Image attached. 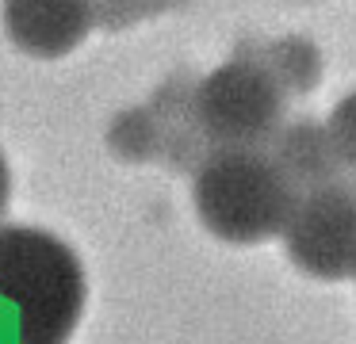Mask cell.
Listing matches in <instances>:
<instances>
[{"label":"cell","mask_w":356,"mask_h":344,"mask_svg":"<svg viewBox=\"0 0 356 344\" xmlns=\"http://www.w3.org/2000/svg\"><path fill=\"white\" fill-rule=\"evenodd\" d=\"M272 157L280 161V168L291 176V183L299 191L337 183L333 172H337L341 161L333 153L330 138H325V122H299L295 130H284Z\"/></svg>","instance_id":"obj_6"},{"label":"cell","mask_w":356,"mask_h":344,"mask_svg":"<svg viewBox=\"0 0 356 344\" xmlns=\"http://www.w3.org/2000/svg\"><path fill=\"white\" fill-rule=\"evenodd\" d=\"M8 199H12V168L4 161V153H0V214L8 211Z\"/></svg>","instance_id":"obj_8"},{"label":"cell","mask_w":356,"mask_h":344,"mask_svg":"<svg viewBox=\"0 0 356 344\" xmlns=\"http://www.w3.org/2000/svg\"><path fill=\"white\" fill-rule=\"evenodd\" d=\"M284 249L295 268L314 279H353L356 275V191L341 183L299 191L284 226Z\"/></svg>","instance_id":"obj_4"},{"label":"cell","mask_w":356,"mask_h":344,"mask_svg":"<svg viewBox=\"0 0 356 344\" xmlns=\"http://www.w3.org/2000/svg\"><path fill=\"white\" fill-rule=\"evenodd\" d=\"M284 88L268 65L226 61L195 92V122L218 149H264L280 134Z\"/></svg>","instance_id":"obj_3"},{"label":"cell","mask_w":356,"mask_h":344,"mask_svg":"<svg viewBox=\"0 0 356 344\" xmlns=\"http://www.w3.org/2000/svg\"><path fill=\"white\" fill-rule=\"evenodd\" d=\"M295 199L299 188L264 149H215L192 183L200 222L226 245L280 237L295 211Z\"/></svg>","instance_id":"obj_2"},{"label":"cell","mask_w":356,"mask_h":344,"mask_svg":"<svg viewBox=\"0 0 356 344\" xmlns=\"http://www.w3.org/2000/svg\"><path fill=\"white\" fill-rule=\"evenodd\" d=\"M88 27H92L88 0H4V31L31 58H65L85 42Z\"/></svg>","instance_id":"obj_5"},{"label":"cell","mask_w":356,"mask_h":344,"mask_svg":"<svg viewBox=\"0 0 356 344\" xmlns=\"http://www.w3.org/2000/svg\"><path fill=\"white\" fill-rule=\"evenodd\" d=\"M325 138H330L333 153L341 165L356 168V88L337 99V107L325 119Z\"/></svg>","instance_id":"obj_7"},{"label":"cell","mask_w":356,"mask_h":344,"mask_svg":"<svg viewBox=\"0 0 356 344\" xmlns=\"http://www.w3.org/2000/svg\"><path fill=\"white\" fill-rule=\"evenodd\" d=\"M0 295L16 302L19 344H70L85 313V268L47 229L0 226Z\"/></svg>","instance_id":"obj_1"}]
</instances>
